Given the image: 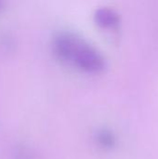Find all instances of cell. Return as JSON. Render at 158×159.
I'll use <instances>...</instances> for the list:
<instances>
[{
  "label": "cell",
  "mask_w": 158,
  "mask_h": 159,
  "mask_svg": "<svg viewBox=\"0 0 158 159\" xmlns=\"http://www.w3.org/2000/svg\"><path fill=\"white\" fill-rule=\"evenodd\" d=\"M63 63L72 64L85 73L96 74L105 68L106 60L96 47L74 34L67 48Z\"/></svg>",
  "instance_id": "6da1fadb"
},
{
  "label": "cell",
  "mask_w": 158,
  "mask_h": 159,
  "mask_svg": "<svg viewBox=\"0 0 158 159\" xmlns=\"http://www.w3.org/2000/svg\"><path fill=\"white\" fill-rule=\"evenodd\" d=\"M95 141L102 148L106 150L115 148L116 144V137L115 133L111 129L106 128L98 129L95 134Z\"/></svg>",
  "instance_id": "3957f363"
},
{
  "label": "cell",
  "mask_w": 158,
  "mask_h": 159,
  "mask_svg": "<svg viewBox=\"0 0 158 159\" xmlns=\"http://www.w3.org/2000/svg\"><path fill=\"white\" fill-rule=\"evenodd\" d=\"M95 23L103 29H115L120 24V14L111 7H100L93 14Z\"/></svg>",
  "instance_id": "7a4b0ae2"
},
{
  "label": "cell",
  "mask_w": 158,
  "mask_h": 159,
  "mask_svg": "<svg viewBox=\"0 0 158 159\" xmlns=\"http://www.w3.org/2000/svg\"><path fill=\"white\" fill-rule=\"evenodd\" d=\"M5 9V2L0 1V12H2Z\"/></svg>",
  "instance_id": "277c9868"
}]
</instances>
